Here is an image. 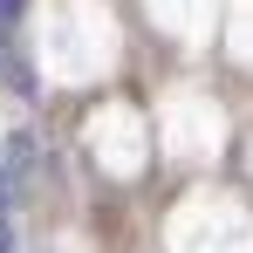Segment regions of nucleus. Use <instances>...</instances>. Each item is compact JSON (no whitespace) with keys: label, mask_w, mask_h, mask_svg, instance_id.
Wrapping results in <instances>:
<instances>
[{"label":"nucleus","mask_w":253,"mask_h":253,"mask_svg":"<svg viewBox=\"0 0 253 253\" xmlns=\"http://www.w3.org/2000/svg\"><path fill=\"white\" fill-rule=\"evenodd\" d=\"M21 7H28V0H0V28H14V21H21Z\"/></svg>","instance_id":"obj_1"},{"label":"nucleus","mask_w":253,"mask_h":253,"mask_svg":"<svg viewBox=\"0 0 253 253\" xmlns=\"http://www.w3.org/2000/svg\"><path fill=\"white\" fill-rule=\"evenodd\" d=\"M7 199H14V185H7V171H0V219H7Z\"/></svg>","instance_id":"obj_2"},{"label":"nucleus","mask_w":253,"mask_h":253,"mask_svg":"<svg viewBox=\"0 0 253 253\" xmlns=\"http://www.w3.org/2000/svg\"><path fill=\"white\" fill-rule=\"evenodd\" d=\"M0 253H14V226L7 219H0Z\"/></svg>","instance_id":"obj_3"}]
</instances>
